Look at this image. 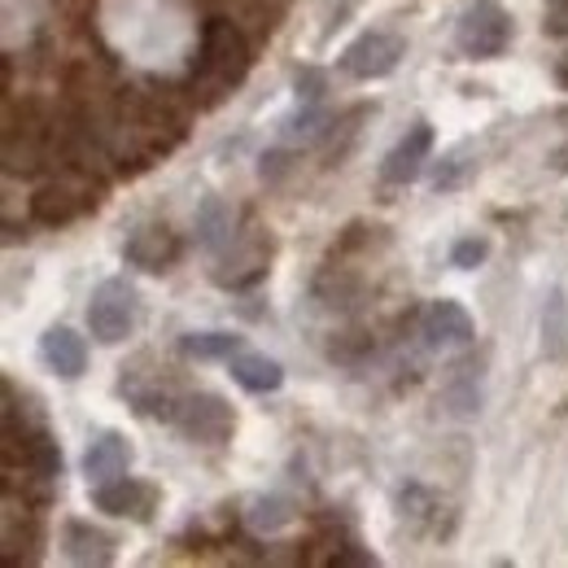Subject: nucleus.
Wrapping results in <instances>:
<instances>
[{
	"label": "nucleus",
	"mask_w": 568,
	"mask_h": 568,
	"mask_svg": "<svg viewBox=\"0 0 568 568\" xmlns=\"http://www.w3.org/2000/svg\"><path fill=\"white\" fill-rule=\"evenodd\" d=\"M254 67V44L245 36L241 22L232 18H206L202 40H197V62L189 74V97L197 110H214L219 101H227L245 74Z\"/></svg>",
	"instance_id": "nucleus-1"
},
{
	"label": "nucleus",
	"mask_w": 568,
	"mask_h": 568,
	"mask_svg": "<svg viewBox=\"0 0 568 568\" xmlns=\"http://www.w3.org/2000/svg\"><path fill=\"white\" fill-rule=\"evenodd\" d=\"M272 258H276V236L272 227H263L254 214L245 211L232 241L214 254L211 281L223 288V293H245V288H258L272 272Z\"/></svg>",
	"instance_id": "nucleus-2"
},
{
	"label": "nucleus",
	"mask_w": 568,
	"mask_h": 568,
	"mask_svg": "<svg viewBox=\"0 0 568 568\" xmlns=\"http://www.w3.org/2000/svg\"><path fill=\"white\" fill-rule=\"evenodd\" d=\"M53 128L58 114H49L40 101H22L4 110V175H36L53 158Z\"/></svg>",
	"instance_id": "nucleus-3"
},
{
	"label": "nucleus",
	"mask_w": 568,
	"mask_h": 568,
	"mask_svg": "<svg viewBox=\"0 0 568 568\" xmlns=\"http://www.w3.org/2000/svg\"><path fill=\"white\" fill-rule=\"evenodd\" d=\"M101 193H105V175H92V171H79V166H62L58 180L36 189L31 219L40 227H67V223L83 219L88 211H97Z\"/></svg>",
	"instance_id": "nucleus-4"
},
{
	"label": "nucleus",
	"mask_w": 568,
	"mask_h": 568,
	"mask_svg": "<svg viewBox=\"0 0 568 568\" xmlns=\"http://www.w3.org/2000/svg\"><path fill=\"white\" fill-rule=\"evenodd\" d=\"M119 394L128 398V407H132L136 416L175 425L180 398H184L189 389H180V385H175V376H171L166 367H158V363H153V355H141L123 367V376H119Z\"/></svg>",
	"instance_id": "nucleus-5"
},
{
	"label": "nucleus",
	"mask_w": 568,
	"mask_h": 568,
	"mask_svg": "<svg viewBox=\"0 0 568 568\" xmlns=\"http://www.w3.org/2000/svg\"><path fill=\"white\" fill-rule=\"evenodd\" d=\"M141 324V293L136 284L123 281V276H110L92 288L88 297V333L101 342V346H119L136 333Z\"/></svg>",
	"instance_id": "nucleus-6"
},
{
	"label": "nucleus",
	"mask_w": 568,
	"mask_h": 568,
	"mask_svg": "<svg viewBox=\"0 0 568 568\" xmlns=\"http://www.w3.org/2000/svg\"><path fill=\"white\" fill-rule=\"evenodd\" d=\"M511 13L498 0H473L455 22V49L468 62H495L511 44Z\"/></svg>",
	"instance_id": "nucleus-7"
},
{
	"label": "nucleus",
	"mask_w": 568,
	"mask_h": 568,
	"mask_svg": "<svg viewBox=\"0 0 568 568\" xmlns=\"http://www.w3.org/2000/svg\"><path fill=\"white\" fill-rule=\"evenodd\" d=\"M407 58V40L398 31H385V27H367L358 31L355 40L342 49L337 58V71L346 79H358V83H372V79H385L403 67Z\"/></svg>",
	"instance_id": "nucleus-8"
},
{
	"label": "nucleus",
	"mask_w": 568,
	"mask_h": 568,
	"mask_svg": "<svg viewBox=\"0 0 568 568\" xmlns=\"http://www.w3.org/2000/svg\"><path fill=\"white\" fill-rule=\"evenodd\" d=\"M175 428H180L193 446H223V442H232V433H236V412H232L227 398H219L211 389H189V394L180 398Z\"/></svg>",
	"instance_id": "nucleus-9"
},
{
	"label": "nucleus",
	"mask_w": 568,
	"mask_h": 568,
	"mask_svg": "<svg viewBox=\"0 0 568 568\" xmlns=\"http://www.w3.org/2000/svg\"><path fill=\"white\" fill-rule=\"evenodd\" d=\"M123 258H128V267H136L144 276H166L184 258V241L171 223L149 219L141 227H132V236L123 241Z\"/></svg>",
	"instance_id": "nucleus-10"
},
{
	"label": "nucleus",
	"mask_w": 568,
	"mask_h": 568,
	"mask_svg": "<svg viewBox=\"0 0 568 568\" xmlns=\"http://www.w3.org/2000/svg\"><path fill=\"white\" fill-rule=\"evenodd\" d=\"M162 503V490L153 481H141V477H114V481H101L92 486V507L105 511V516H119V520H132V525H149L153 511Z\"/></svg>",
	"instance_id": "nucleus-11"
},
{
	"label": "nucleus",
	"mask_w": 568,
	"mask_h": 568,
	"mask_svg": "<svg viewBox=\"0 0 568 568\" xmlns=\"http://www.w3.org/2000/svg\"><path fill=\"white\" fill-rule=\"evenodd\" d=\"M394 507H398V520L412 529V534H420V538H450L455 534V511L450 507H442L437 495L420 486V481H403L398 490H394Z\"/></svg>",
	"instance_id": "nucleus-12"
},
{
	"label": "nucleus",
	"mask_w": 568,
	"mask_h": 568,
	"mask_svg": "<svg viewBox=\"0 0 568 568\" xmlns=\"http://www.w3.org/2000/svg\"><path fill=\"white\" fill-rule=\"evenodd\" d=\"M428 153H433V123H412L398 144L385 153V162H381V184H389V189H407L420 171H425Z\"/></svg>",
	"instance_id": "nucleus-13"
},
{
	"label": "nucleus",
	"mask_w": 568,
	"mask_h": 568,
	"mask_svg": "<svg viewBox=\"0 0 568 568\" xmlns=\"http://www.w3.org/2000/svg\"><path fill=\"white\" fill-rule=\"evenodd\" d=\"M420 337H425V346H433V351H442V346H468L477 337V324H473V315L459 302L437 297V302H428L425 311H420Z\"/></svg>",
	"instance_id": "nucleus-14"
},
{
	"label": "nucleus",
	"mask_w": 568,
	"mask_h": 568,
	"mask_svg": "<svg viewBox=\"0 0 568 568\" xmlns=\"http://www.w3.org/2000/svg\"><path fill=\"white\" fill-rule=\"evenodd\" d=\"M62 551H67L71 565L105 568V565H114V556H119V538H114L110 529H101V525L74 516V520L62 525Z\"/></svg>",
	"instance_id": "nucleus-15"
},
{
	"label": "nucleus",
	"mask_w": 568,
	"mask_h": 568,
	"mask_svg": "<svg viewBox=\"0 0 568 568\" xmlns=\"http://www.w3.org/2000/svg\"><path fill=\"white\" fill-rule=\"evenodd\" d=\"M132 459H136L132 442H128L119 428H105V433H97V437L88 442V450H83V477H88V486L114 481V477H123V473L132 468Z\"/></svg>",
	"instance_id": "nucleus-16"
},
{
	"label": "nucleus",
	"mask_w": 568,
	"mask_h": 568,
	"mask_svg": "<svg viewBox=\"0 0 568 568\" xmlns=\"http://www.w3.org/2000/svg\"><path fill=\"white\" fill-rule=\"evenodd\" d=\"M311 297L324 306V311H342V315H351L358 302L367 297V284L358 276L355 267H346V263H324V272L315 276L311 284Z\"/></svg>",
	"instance_id": "nucleus-17"
},
{
	"label": "nucleus",
	"mask_w": 568,
	"mask_h": 568,
	"mask_svg": "<svg viewBox=\"0 0 568 568\" xmlns=\"http://www.w3.org/2000/svg\"><path fill=\"white\" fill-rule=\"evenodd\" d=\"M40 547H44V529H40V516L36 507L22 503L4 511V560L18 568V565H40Z\"/></svg>",
	"instance_id": "nucleus-18"
},
{
	"label": "nucleus",
	"mask_w": 568,
	"mask_h": 568,
	"mask_svg": "<svg viewBox=\"0 0 568 568\" xmlns=\"http://www.w3.org/2000/svg\"><path fill=\"white\" fill-rule=\"evenodd\" d=\"M40 358H44V367L58 372L62 381H79L83 367H88V342H83L74 328L58 324V328H49V333L40 337Z\"/></svg>",
	"instance_id": "nucleus-19"
},
{
	"label": "nucleus",
	"mask_w": 568,
	"mask_h": 568,
	"mask_svg": "<svg viewBox=\"0 0 568 568\" xmlns=\"http://www.w3.org/2000/svg\"><path fill=\"white\" fill-rule=\"evenodd\" d=\"M446 407L459 416V420H473L481 412V363L477 358H459L446 376V389H442Z\"/></svg>",
	"instance_id": "nucleus-20"
},
{
	"label": "nucleus",
	"mask_w": 568,
	"mask_h": 568,
	"mask_svg": "<svg viewBox=\"0 0 568 568\" xmlns=\"http://www.w3.org/2000/svg\"><path fill=\"white\" fill-rule=\"evenodd\" d=\"M227 372L250 394H276L284 385V367L272 355H258V351H236L227 358Z\"/></svg>",
	"instance_id": "nucleus-21"
},
{
	"label": "nucleus",
	"mask_w": 568,
	"mask_h": 568,
	"mask_svg": "<svg viewBox=\"0 0 568 568\" xmlns=\"http://www.w3.org/2000/svg\"><path fill=\"white\" fill-rule=\"evenodd\" d=\"M328 128H333V114L324 110V101H297V110L281 119V144H288V149L324 144Z\"/></svg>",
	"instance_id": "nucleus-22"
},
{
	"label": "nucleus",
	"mask_w": 568,
	"mask_h": 568,
	"mask_svg": "<svg viewBox=\"0 0 568 568\" xmlns=\"http://www.w3.org/2000/svg\"><path fill=\"white\" fill-rule=\"evenodd\" d=\"M232 232H236V214H232V206H227L223 197H206V202L197 206V245L214 258V254L232 241Z\"/></svg>",
	"instance_id": "nucleus-23"
},
{
	"label": "nucleus",
	"mask_w": 568,
	"mask_h": 568,
	"mask_svg": "<svg viewBox=\"0 0 568 568\" xmlns=\"http://www.w3.org/2000/svg\"><path fill=\"white\" fill-rule=\"evenodd\" d=\"M180 351H184V358H197V363H214V358L227 363L236 351H245V337H241V333H227V328L184 333V337H180Z\"/></svg>",
	"instance_id": "nucleus-24"
},
{
	"label": "nucleus",
	"mask_w": 568,
	"mask_h": 568,
	"mask_svg": "<svg viewBox=\"0 0 568 568\" xmlns=\"http://www.w3.org/2000/svg\"><path fill=\"white\" fill-rule=\"evenodd\" d=\"M293 498L284 495H258L250 498V507H245V525L254 529V534H281L293 525Z\"/></svg>",
	"instance_id": "nucleus-25"
},
{
	"label": "nucleus",
	"mask_w": 568,
	"mask_h": 568,
	"mask_svg": "<svg viewBox=\"0 0 568 568\" xmlns=\"http://www.w3.org/2000/svg\"><path fill=\"white\" fill-rule=\"evenodd\" d=\"M542 355H547V358H565L568 355V302H565V288H551V293H547V306H542Z\"/></svg>",
	"instance_id": "nucleus-26"
},
{
	"label": "nucleus",
	"mask_w": 568,
	"mask_h": 568,
	"mask_svg": "<svg viewBox=\"0 0 568 568\" xmlns=\"http://www.w3.org/2000/svg\"><path fill=\"white\" fill-rule=\"evenodd\" d=\"M367 114H372L367 105H355L351 114L333 119V128H328V136H324V158H328V166H342V158H346L351 144L358 141V123H363Z\"/></svg>",
	"instance_id": "nucleus-27"
},
{
	"label": "nucleus",
	"mask_w": 568,
	"mask_h": 568,
	"mask_svg": "<svg viewBox=\"0 0 568 568\" xmlns=\"http://www.w3.org/2000/svg\"><path fill=\"white\" fill-rule=\"evenodd\" d=\"M372 351H376V337H372L367 328H342V333H333V342H328V358L342 363V367H358Z\"/></svg>",
	"instance_id": "nucleus-28"
},
{
	"label": "nucleus",
	"mask_w": 568,
	"mask_h": 568,
	"mask_svg": "<svg viewBox=\"0 0 568 568\" xmlns=\"http://www.w3.org/2000/svg\"><path fill=\"white\" fill-rule=\"evenodd\" d=\"M486 258H490V236H481V232H468L450 245V267H459V272H477Z\"/></svg>",
	"instance_id": "nucleus-29"
},
{
	"label": "nucleus",
	"mask_w": 568,
	"mask_h": 568,
	"mask_svg": "<svg viewBox=\"0 0 568 568\" xmlns=\"http://www.w3.org/2000/svg\"><path fill=\"white\" fill-rule=\"evenodd\" d=\"M293 92H297V101H324L328 74L320 71V67H297L293 71Z\"/></svg>",
	"instance_id": "nucleus-30"
},
{
	"label": "nucleus",
	"mask_w": 568,
	"mask_h": 568,
	"mask_svg": "<svg viewBox=\"0 0 568 568\" xmlns=\"http://www.w3.org/2000/svg\"><path fill=\"white\" fill-rule=\"evenodd\" d=\"M293 153H297V149H288V144H276L272 153H263V166H258V175H263L267 184H276L284 171L293 166Z\"/></svg>",
	"instance_id": "nucleus-31"
},
{
	"label": "nucleus",
	"mask_w": 568,
	"mask_h": 568,
	"mask_svg": "<svg viewBox=\"0 0 568 568\" xmlns=\"http://www.w3.org/2000/svg\"><path fill=\"white\" fill-rule=\"evenodd\" d=\"M542 31H547L551 40H568V0H547Z\"/></svg>",
	"instance_id": "nucleus-32"
},
{
	"label": "nucleus",
	"mask_w": 568,
	"mask_h": 568,
	"mask_svg": "<svg viewBox=\"0 0 568 568\" xmlns=\"http://www.w3.org/2000/svg\"><path fill=\"white\" fill-rule=\"evenodd\" d=\"M556 83L568 92V53H565V58H556Z\"/></svg>",
	"instance_id": "nucleus-33"
}]
</instances>
